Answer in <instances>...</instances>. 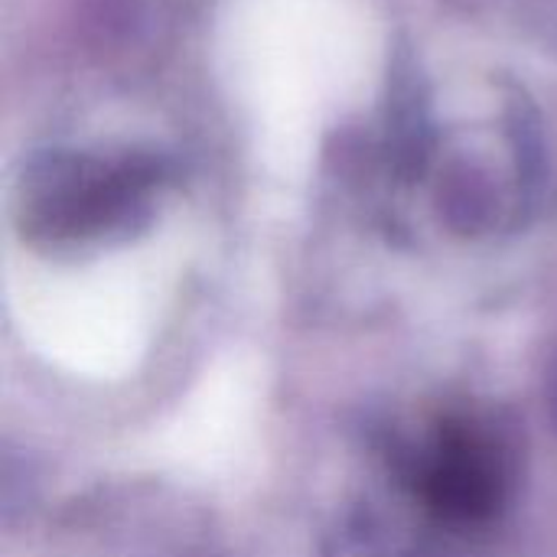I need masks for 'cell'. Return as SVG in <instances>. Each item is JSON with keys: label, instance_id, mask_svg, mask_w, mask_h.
<instances>
[{"label": "cell", "instance_id": "cell-1", "mask_svg": "<svg viewBox=\"0 0 557 557\" xmlns=\"http://www.w3.org/2000/svg\"><path fill=\"white\" fill-rule=\"evenodd\" d=\"M382 26L366 0H225L215 69L258 153L300 166L359 111L382 75Z\"/></svg>", "mask_w": 557, "mask_h": 557}]
</instances>
